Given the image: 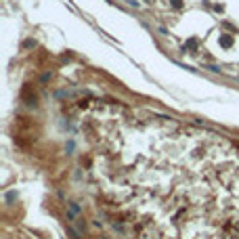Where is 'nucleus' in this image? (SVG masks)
I'll list each match as a JSON object with an SVG mask.
<instances>
[{
    "label": "nucleus",
    "mask_w": 239,
    "mask_h": 239,
    "mask_svg": "<svg viewBox=\"0 0 239 239\" xmlns=\"http://www.w3.org/2000/svg\"><path fill=\"white\" fill-rule=\"evenodd\" d=\"M82 107L101 189L143 239H239V143L120 103Z\"/></svg>",
    "instance_id": "obj_1"
},
{
    "label": "nucleus",
    "mask_w": 239,
    "mask_h": 239,
    "mask_svg": "<svg viewBox=\"0 0 239 239\" xmlns=\"http://www.w3.org/2000/svg\"><path fill=\"white\" fill-rule=\"evenodd\" d=\"M172 4H174V7H181V0H172Z\"/></svg>",
    "instance_id": "obj_2"
},
{
    "label": "nucleus",
    "mask_w": 239,
    "mask_h": 239,
    "mask_svg": "<svg viewBox=\"0 0 239 239\" xmlns=\"http://www.w3.org/2000/svg\"><path fill=\"white\" fill-rule=\"evenodd\" d=\"M147 2H153V0H147Z\"/></svg>",
    "instance_id": "obj_3"
}]
</instances>
